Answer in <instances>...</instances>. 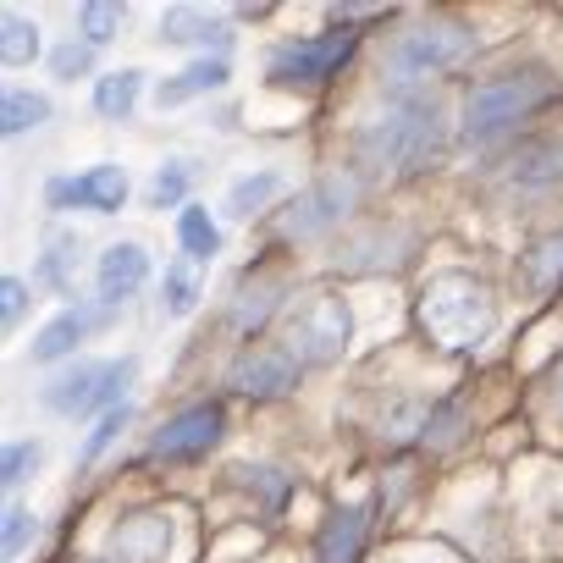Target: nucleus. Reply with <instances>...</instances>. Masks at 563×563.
Segmentation results:
<instances>
[{
    "instance_id": "5",
    "label": "nucleus",
    "mask_w": 563,
    "mask_h": 563,
    "mask_svg": "<svg viewBox=\"0 0 563 563\" xmlns=\"http://www.w3.org/2000/svg\"><path fill=\"white\" fill-rule=\"evenodd\" d=\"M475 56V34L464 23H420L409 34L393 40L387 51V73L409 89L415 78H437V73H453Z\"/></svg>"
},
{
    "instance_id": "7",
    "label": "nucleus",
    "mask_w": 563,
    "mask_h": 563,
    "mask_svg": "<svg viewBox=\"0 0 563 563\" xmlns=\"http://www.w3.org/2000/svg\"><path fill=\"white\" fill-rule=\"evenodd\" d=\"M221 426H227L221 404H194V409L172 415V420L155 431V442H150V459H166V464L205 459V453L221 442Z\"/></svg>"
},
{
    "instance_id": "3",
    "label": "nucleus",
    "mask_w": 563,
    "mask_h": 563,
    "mask_svg": "<svg viewBox=\"0 0 563 563\" xmlns=\"http://www.w3.org/2000/svg\"><path fill=\"white\" fill-rule=\"evenodd\" d=\"M552 100H558V84H552L541 67H514V73L481 84V89L464 100L459 133H464V144H486V139H497V133L530 122V117H536L541 106H552Z\"/></svg>"
},
{
    "instance_id": "24",
    "label": "nucleus",
    "mask_w": 563,
    "mask_h": 563,
    "mask_svg": "<svg viewBox=\"0 0 563 563\" xmlns=\"http://www.w3.org/2000/svg\"><path fill=\"white\" fill-rule=\"evenodd\" d=\"M194 305H199V282H194L183 265H172V271H166V282H161V310L177 321V316H188Z\"/></svg>"
},
{
    "instance_id": "21",
    "label": "nucleus",
    "mask_w": 563,
    "mask_h": 563,
    "mask_svg": "<svg viewBox=\"0 0 563 563\" xmlns=\"http://www.w3.org/2000/svg\"><path fill=\"white\" fill-rule=\"evenodd\" d=\"M34 56H40V29L23 12H7V23H0V62H7V67H29Z\"/></svg>"
},
{
    "instance_id": "14",
    "label": "nucleus",
    "mask_w": 563,
    "mask_h": 563,
    "mask_svg": "<svg viewBox=\"0 0 563 563\" xmlns=\"http://www.w3.org/2000/svg\"><path fill=\"white\" fill-rule=\"evenodd\" d=\"M349 199H354V183H343V177L316 183V188L299 199V210H294L288 232H294V238H310V232H321V227L343 221V205H349Z\"/></svg>"
},
{
    "instance_id": "23",
    "label": "nucleus",
    "mask_w": 563,
    "mask_h": 563,
    "mask_svg": "<svg viewBox=\"0 0 563 563\" xmlns=\"http://www.w3.org/2000/svg\"><path fill=\"white\" fill-rule=\"evenodd\" d=\"M122 7H111V0H89V7L78 12V29H84V45H111L122 34Z\"/></svg>"
},
{
    "instance_id": "28",
    "label": "nucleus",
    "mask_w": 563,
    "mask_h": 563,
    "mask_svg": "<svg viewBox=\"0 0 563 563\" xmlns=\"http://www.w3.org/2000/svg\"><path fill=\"white\" fill-rule=\"evenodd\" d=\"M122 426H128V404H122V409H111V415H100V420H95V431H89V442H84V464H95V459L117 442V431H122Z\"/></svg>"
},
{
    "instance_id": "30",
    "label": "nucleus",
    "mask_w": 563,
    "mask_h": 563,
    "mask_svg": "<svg viewBox=\"0 0 563 563\" xmlns=\"http://www.w3.org/2000/svg\"><path fill=\"white\" fill-rule=\"evenodd\" d=\"M29 536H34V514L29 508H7V558H18L23 547H29Z\"/></svg>"
},
{
    "instance_id": "17",
    "label": "nucleus",
    "mask_w": 563,
    "mask_h": 563,
    "mask_svg": "<svg viewBox=\"0 0 563 563\" xmlns=\"http://www.w3.org/2000/svg\"><path fill=\"white\" fill-rule=\"evenodd\" d=\"M111 547L122 552V563H150V558H166V547H172V519H161V514L133 519V525H122V530L111 536Z\"/></svg>"
},
{
    "instance_id": "4",
    "label": "nucleus",
    "mask_w": 563,
    "mask_h": 563,
    "mask_svg": "<svg viewBox=\"0 0 563 563\" xmlns=\"http://www.w3.org/2000/svg\"><path fill=\"white\" fill-rule=\"evenodd\" d=\"M282 332H288V354L299 365H332L349 354V338H354V316L338 294H305L288 321H282Z\"/></svg>"
},
{
    "instance_id": "10",
    "label": "nucleus",
    "mask_w": 563,
    "mask_h": 563,
    "mask_svg": "<svg viewBox=\"0 0 563 563\" xmlns=\"http://www.w3.org/2000/svg\"><path fill=\"white\" fill-rule=\"evenodd\" d=\"M227 382L249 398H282V393H294L299 382V360L288 349H243L227 371Z\"/></svg>"
},
{
    "instance_id": "18",
    "label": "nucleus",
    "mask_w": 563,
    "mask_h": 563,
    "mask_svg": "<svg viewBox=\"0 0 563 563\" xmlns=\"http://www.w3.org/2000/svg\"><path fill=\"white\" fill-rule=\"evenodd\" d=\"M139 95H144V73H139V67L106 73V78L95 84V111H100V117H111V122H122V117H133Z\"/></svg>"
},
{
    "instance_id": "1",
    "label": "nucleus",
    "mask_w": 563,
    "mask_h": 563,
    "mask_svg": "<svg viewBox=\"0 0 563 563\" xmlns=\"http://www.w3.org/2000/svg\"><path fill=\"white\" fill-rule=\"evenodd\" d=\"M448 150V117L437 95L398 89L365 128H360V161L382 177H415L431 172Z\"/></svg>"
},
{
    "instance_id": "20",
    "label": "nucleus",
    "mask_w": 563,
    "mask_h": 563,
    "mask_svg": "<svg viewBox=\"0 0 563 563\" xmlns=\"http://www.w3.org/2000/svg\"><path fill=\"white\" fill-rule=\"evenodd\" d=\"M177 238H183V249H188L194 260L221 254V227L210 221L205 205H183V210H177Z\"/></svg>"
},
{
    "instance_id": "13",
    "label": "nucleus",
    "mask_w": 563,
    "mask_h": 563,
    "mask_svg": "<svg viewBox=\"0 0 563 563\" xmlns=\"http://www.w3.org/2000/svg\"><path fill=\"white\" fill-rule=\"evenodd\" d=\"M365 530H371V503H349L327 519L321 541H316V558L321 563H360V547H365Z\"/></svg>"
},
{
    "instance_id": "15",
    "label": "nucleus",
    "mask_w": 563,
    "mask_h": 563,
    "mask_svg": "<svg viewBox=\"0 0 563 563\" xmlns=\"http://www.w3.org/2000/svg\"><path fill=\"white\" fill-rule=\"evenodd\" d=\"M161 40L166 45H216V51H227L232 45V34H227V23L221 18H210V12H194V7H172L166 18H161Z\"/></svg>"
},
{
    "instance_id": "11",
    "label": "nucleus",
    "mask_w": 563,
    "mask_h": 563,
    "mask_svg": "<svg viewBox=\"0 0 563 563\" xmlns=\"http://www.w3.org/2000/svg\"><path fill=\"white\" fill-rule=\"evenodd\" d=\"M95 282H100V299L106 305H122V299H133L144 282H150V249L144 243H111L106 254H100V271H95Z\"/></svg>"
},
{
    "instance_id": "2",
    "label": "nucleus",
    "mask_w": 563,
    "mask_h": 563,
    "mask_svg": "<svg viewBox=\"0 0 563 563\" xmlns=\"http://www.w3.org/2000/svg\"><path fill=\"white\" fill-rule=\"evenodd\" d=\"M497 299L481 276L470 271H437L420 288V327L442 349H481L497 332Z\"/></svg>"
},
{
    "instance_id": "32",
    "label": "nucleus",
    "mask_w": 563,
    "mask_h": 563,
    "mask_svg": "<svg viewBox=\"0 0 563 563\" xmlns=\"http://www.w3.org/2000/svg\"><path fill=\"white\" fill-rule=\"evenodd\" d=\"M552 393H558V409H563V365H558V387Z\"/></svg>"
},
{
    "instance_id": "6",
    "label": "nucleus",
    "mask_w": 563,
    "mask_h": 563,
    "mask_svg": "<svg viewBox=\"0 0 563 563\" xmlns=\"http://www.w3.org/2000/svg\"><path fill=\"white\" fill-rule=\"evenodd\" d=\"M133 382V360H95V365H78L67 376H56L45 387V409L78 420V415H95V409H122V387Z\"/></svg>"
},
{
    "instance_id": "31",
    "label": "nucleus",
    "mask_w": 563,
    "mask_h": 563,
    "mask_svg": "<svg viewBox=\"0 0 563 563\" xmlns=\"http://www.w3.org/2000/svg\"><path fill=\"white\" fill-rule=\"evenodd\" d=\"M89 51H95V45H78V40H73V45H62V51L51 56L56 78H78V73H89Z\"/></svg>"
},
{
    "instance_id": "22",
    "label": "nucleus",
    "mask_w": 563,
    "mask_h": 563,
    "mask_svg": "<svg viewBox=\"0 0 563 563\" xmlns=\"http://www.w3.org/2000/svg\"><path fill=\"white\" fill-rule=\"evenodd\" d=\"M0 122H7V133H29V128H45L51 122V100L34 95V89H12L7 95V111H0Z\"/></svg>"
},
{
    "instance_id": "12",
    "label": "nucleus",
    "mask_w": 563,
    "mask_h": 563,
    "mask_svg": "<svg viewBox=\"0 0 563 563\" xmlns=\"http://www.w3.org/2000/svg\"><path fill=\"white\" fill-rule=\"evenodd\" d=\"M227 78H232V67H227L221 56H199V62H188L183 73L161 78V89H155V106H161V111H166V106H188V100H199V95H216V89H227Z\"/></svg>"
},
{
    "instance_id": "27",
    "label": "nucleus",
    "mask_w": 563,
    "mask_h": 563,
    "mask_svg": "<svg viewBox=\"0 0 563 563\" xmlns=\"http://www.w3.org/2000/svg\"><path fill=\"white\" fill-rule=\"evenodd\" d=\"M34 470H40V442H12V448H7V464H0V481L23 486Z\"/></svg>"
},
{
    "instance_id": "19",
    "label": "nucleus",
    "mask_w": 563,
    "mask_h": 563,
    "mask_svg": "<svg viewBox=\"0 0 563 563\" xmlns=\"http://www.w3.org/2000/svg\"><path fill=\"white\" fill-rule=\"evenodd\" d=\"M282 194V172H249V177H238L232 188H227V216H254V210H265L271 199Z\"/></svg>"
},
{
    "instance_id": "25",
    "label": "nucleus",
    "mask_w": 563,
    "mask_h": 563,
    "mask_svg": "<svg viewBox=\"0 0 563 563\" xmlns=\"http://www.w3.org/2000/svg\"><path fill=\"white\" fill-rule=\"evenodd\" d=\"M183 194H188V161H166L155 172V183H150V205L172 210V205H183Z\"/></svg>"
},
{
    "instance_id": "26",
    "label": "nucleus",
    "mask_w": 563,
    "mask_h": 563,
    "mask_svg": "<svg viewBox=\"0 0 563 563\" xmlns=\"http://www.w3.org/2000/svg\"><path fill=\"white\" fill-rule=\"evenodd\" d=\"M73 260H78V238H73V232H56V238H51V254H45V271H40V276L51 282V288H62V294H67V288H73V271H67Z\"/></svg>"
},
{
    "instance_id": "8",
    "label": "nucleus",
    "mask_w": 563,
    "mask_h": 563,
    "mask_svg": "<svg viewBox=\"0 0 563 563\" xmlns=\"http://www.w3.org/2000/svg\"><path fill=\"white\" fill-rule=\"evenodd\" d=\"M354 56V34H321V40H299V45H282L271 56V78L276 84H321L332 78L343 62Z\"/></svg>"
},
{
    "instance_id": "16",
    "label": "nucleus",
    "mask_w": 563,
    "mask_h": 563,
    "mask_svg": "<svg viewBox=\"0 0 563 563\" xmlns=\"http://www.w3.org/2000/svg\"><path fill=\"white\" fill-rule=\"evenodd\" d=\"M89 327H95V316H84V310H62L56 321H45V327H40V338H34L29 360H34V365H56V360H67V354L89 338Z\"/></svg>"
},
{
    "instance_id": "29",
    "label": "nucleus",
    "mask_w": 563,
    "mask_h": 563,
    "mask_svg": "<svg viewBox=\"0 0 563 563\" xmlns=\"http://www.w3.org/2000/svg\"><path fill=\"white\" fill-rule=\"evenodd\" d=\"M0 310H7V327L23 321V310H29V282H23V276H7V282H0Z\"/></svg>"
},
{
    "instance_id": "9",
    "label": "nucleus",
    "mask_w": 563,
    "mask_h": 563,
    "mask_svg": "<svg viewBox=\"0 0 563 563\" xmlns=\"http://www.w3.org/2000/svg\"><path fill=\"white\" fill-rule=\"evenodd\" d=\"M45 199H51L56 210L111 216V210H122V199H128V172L111 166V161H100V166H89V172H78V177H56V183L45 188Z\"/></svg>"
}]
</instances>
